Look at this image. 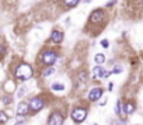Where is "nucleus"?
<instances>
[{"mask_svg": "<svg viewBox=\"0 0 143 125\" xmlns=\"http://www.w3.org/2000/svg\"><path fill=\"white\" fill-rule=\"evenodd\" d=\"M101 96H103V89H100V87L93 89L91 91L88 93V98L91 100V101H97Z\"/></svg>", "mask_w": 143, "mask_h": 125, "instance_id": "nucleus-9", "label": "nucleus"}, {"mask_svg": "<svg viewBox=\"0 0 143 125\" xmlns=\"http://www.w3.org/2000/svg\"><path fill=\"white\" fill-rule=\"evenodd\" d=\"M7 121H9L7 114H6L4 111H0V122H2V124H4V122H7Z\"/></svg>", "mask_w": 143, "mask_h": 125, "instance_id": "nucleus-18", "label": "nucleus"}, {"mask_svg": "<svg viewBox=\"0 0 143 125\" xmlns=\"http://www.w3.org/2000/svg\"><path fill=\"white\" fill-rule=\"evenodd\" d=\"M112 87H114V84H112V83H110V84H108V90L111 91V90H112Z\"/></svg>", "mask_w": 143, "mask_h": 125, "instance_id": "nucleus-24", "label": "nucleus"}, {"mask_svg": "<svg viewBox=\"0 0 143 125\" xmlns=\"http://www.w3.org/2000/svg\"><path fill=\"white\" fill-rule=\"evenodd\" d=\"M124 111H125V114H126V115H128V114H132L135 111V104L133 103H126L124 106Z\"/></svg>", "mask_w": 143, "mask_h": 125, "instance_id": "nucleus-11", "label": "nucleus"}, {"mask_svg": "<svg viewBox=\"0 0 143 125\" xmlns=\"http://www.w3.org/2000/svg\"><path fill=\"white\" fill-rule=\"evenodd\" d=\"M70 115H72L73 121H76V122H83V121L86 120V117H87V110L79 107V108H74L72 111Z\"/></svg>", "mask_w": 143, "mask_h": 125, "instance_id": "nucleus-3", "label": "nucleus"}, {"mask_svg": "<svg viewBox=\"0 0 143 125\" xmlns=\"http://www.w3.org/2000/svg\"><path fill=\"white\" fill-rule=\"evenodd\" d=\"M41 59H42L44 65H46V66H52V65L56 62L58 55H56V52H53V51H46V52H44V54H42Z\"/></svg>", "mask_w": 143, "mask_h": 125, "instance_id": "nucleus-2", "label": "nucleus"}, {"mask_svg": "<svg viewBox=\"0 0 143 125\" xmlns=\"http://www.w3.org/2000/svg\"><path fill=\"white\" fill-rule=\"evenodd\" d=\"M32 73H34V70L30 65L21 63L16 70V77H17V80H20V82H27L28 79L32 77Z\"/></svg>", "mask_w": 143, "mask_h": 125, "instance_id": "nucleus-1", "label": "nucleus"}, {"mask_svg": "<svg viewBox=\"0 0 143 125\" xmlns=\"http://www.w3.org/2000/svg\"><path fill=\"white\" fill-rule=\"evenodd\" d=\"M4 104H11V98H9V97H6V98H4Z\"/></svg>", "mask_w": 143, "mask_h": 125, "instance_id": "nucleus-22", "label": "nucleus"}, {"mask_svg": "<svg viewBox=\"0 0 143 125\" xmlns=\"http://www.w3.org/2000/svg\"><path fill=\"white\" fill-rule=\"evenodd\" d=\"M53 73H55V68H48L46 70H44L42 76H45V77H48V76H51V75H53Z\"/></svg>", "mask_w": 143, "mask_h": 125, "instance_id": "nucleus-19", "label": "nucleus"}, {"mask_svg": "<svg viewBox=\"0 0 143 125\" xmlns=\"http://www.w3.org/2000/svg\"><path fill=\"white\" fill-rule=\"evenodd\" d=\"M52 90L63 91V90H65V84H62V83H53V84H52Z\"/></svg>", "mask_w": 143, "mask_h": 125, "instance_id": "nucleus-15", "label": "nucleus"}, {"mask_svg": "<svg viewBox=\"0 0 143 125\" xmlns=\"http://www.w3.org/2000/svg\"><path fill=\"white\" fill-rule=\"evenodd\" d=\"M24 93H25V89H21V90H20V91H18V96L21 97V96L24 94Z\"/></svg>", "mask_w": 143, "mask_h": 125, "instance_id": "nucleus-23", "label": "nucleus"}, {"mask_svg": "<svg viewBox=\"0 0 143 125\" xmlns=\"http://www.w3.org/2000/svg\"><path fill=\"white\" fill-rule=\"evenodd\" d=\"M104 20V11L103 10H94V11L90 14V21L93 24H98L100 21Z\"/></svg>", "mask_w": 143, "mask_h": 125, "instance_id": "nucleus-6", "label": "nucleus"}, {"mask_svg": "<svg viewBox=\"0 0 143 125\" xmlns=\"http://www.w3.org/2000/svg\"><path fill=\"white\" fill-rule=\"evenodd\" d=\"M49 40H51V42H53V44H60L62 41H63V34H62V31H59V30H53Z\"/></svg>", "mask_w": 143, "mask_h": 125, "instance_id": "nucleus-8", "label": "nucleus"}, {"mask_svg": "<svg viewBox=\"0 0 143 125\" xmlns=\"http://www.w3.org/2000/svg\"><path fill=\"white\" fill-rule=\"evenodd\" d=\"M30 110H32V111H39V110H42V107H44V100H41L39 97H34V98H31L30 100Z\"/></svg>", "mask_w": 143, "mask_h": 125, "instance_id": "nucleus-4", "label": "nucleus"}, {"mask_svg": "<svg viewBox=\"0 0 143 125\" xmlns=\"http://www.w3.org/2000/svg\"><path fill=\"white\" fill-rule=\"evenodd\" d=\"M86 76H87V73H86V72H81V73H80L79 76H77V82L80 83V84H83V83H84L86 82Z\"/></svg>", "mask_w": 143, "mask_h": 125, "instance_id": "nucleus-17", "label": "nucleus"}, {"mask_svg": "<svg viewBox=\"0 0 143 125\" xmlns=\"http://www.w3.org/2000/svg\"><path fill=\"white\" fill-rule=\"evenodd\" d=\"M121 72H122V68L121 66H117L112 72H111V73H121Z\"/></svg>", "mask_w": 143, "mask_h": 125, "instance_id": "nucleus-20", "label": "nucleus"}, {"mask_svg": "<svg viewBox=\"0 0 143 125\" xmlns=\"http://www.w3.org/2000/svg\"><path fill=\"white\" fill-rule=\"evenodd\" d=\"M115 111H117V114H118V115H121V117H125V115H126V114H125V111H124V106H122V103H121V101H118V103H117Z\"/></svg>", "mask_w": 143, "mask_h": 125, "instance_id": "nucleus-12", "label": "nucleus"}, {"mask_svg": "<svg viewBox=\"0 0 143 125\" xmlns=\"http://www.w3.org/2000/svg\"><path fill=\"white\" fill-rule=\"evenodd\" d=\"M101 45H103L104 48H108V45H110V44H108L107 40H103V41H101Z\"/></svg>", "mask_w": 143, "mask_h": 125, "instance_id": "nucleus-21", "label": "nucleus"}, {"mask_svg": "<svg viewBox=\"0 0 143 125\" xmlns=\"http://www.w3.org/2000/svg\"><path fill=\"white\" fill-rule=\"evenodd\" d=\"M4 90L7 93H13L16 90V86H14V83H13L11 80H9V82H6V84H4Z\"/></svg>", "mask_w": 143, "mask_h": 125, "instance_id": "nucleus-13", "label": "nucleus"}, {"mask_svg": "<svg viewBox=\"0 0 143 125\" xmlns=\"http://www.w3.org/2000/svg\"><path fill=\"white\" fill-rule=\"evenodd\" d=\"M30 111V106L27 103H20L17 107V115H27Z\"/></svg>", "mask_w": 143, "mask_h": 125, "instance_id": "nucleus-10", "label": "nucleus"}, {"mask_svg": "<svg viewBox=\"0 0 143 125\" xmlns=\"http://www.w3.org/2000/svg\"><path fill=\"white\" fill-rule=\"evenodd\" d=\"M84 2H86V3H90V2H91V0H84Z\"/></svg>", "mask_w": 143, "mask_h": 125, "instance_id": "nucleus-25", "label": "nucleus"}, {"mask_svg": "<svg viewBox=\"0 0 143 125\" xmlns=\"http://www.w3.org/2000/svg\"><path fill=\"white\" fill-rule=\"evenodd\" d=\"M94 59H96V63L97 65H101V63H104V61H105V56H104L103 54H97Z\"/></svg>", "mask_w": 143, "mask_h": 125, "instance_id": "nucleus-16", "label": "nucleus"}, {"mask_svg": "<svg viewBox=\"0 0 143 125\" xmlns=\"http://www.w3.org/2000/svg\"><path fill=\"white\" fill-rule=\"evenodd\" d=\"M65 2V4H66V7H74V6H77L79 4V2L80 0H63Z\"/></svg>", "mask_w": 143, "mask_h": 125, "instance_id": "nucleus-14", "label": "nucleus"}, {"mask_svg": "<svg viewBox=\"0 0 143 125\" xmlns=\"http://www.w3.org/2000/svg\"><path fill=\"white\" fill-rule=\"evenodd\" d=\"M93 75L96 79H100V77H108V76L111 75V72H105L103 68L100 66V65H97L96 68L93 69Z\"/></svg>", "mask_w": 143, "mask_h": 125, "instance_id": "nucleus-7", "label": "nucleus"}, {"mask_svg": "<svg viewBox=\"0 0 143 125\" xmlns=\"http://www.w3.org/2000/svg\"><path fill=\"white\" fill-rule=\"evenodd\" d=\"M48 125H63V115L60 113H53L48 120Z\"/></svg>", "mask_w": 143, "mask_h": 125, "instance_id": "nucleus-5", "label": "nucleus"}]
</instances>
